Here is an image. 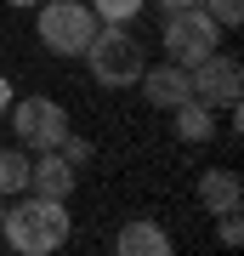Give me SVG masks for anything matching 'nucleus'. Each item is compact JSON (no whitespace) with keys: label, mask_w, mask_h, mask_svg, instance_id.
Instances as JSON below:
<instances>
[{"label":"nucleus","mask_w":244,"mask_h":256,"mask_svg":"<svg viewBox=\"0 0 244 256\" xmlns=\"http://www.w3.org/2000/svg\"><path fill=\"white\" fill-rule=\"evenodd\" d=\"M0 234H6V245L17 256H51V250L68 245L74 216H68L63 200H45V194H28L23 188V200L6 205V216H0Z\"/></svg>","instance_id":"obj_1"},{"label":"nucleus","mask_w":244,"mask_h":256,"mask_svg":"<svg viewBox=\"0 0 244 256\" xmlns=\"http://www.w3.org/2000/svg\"><path fill=\"white\" fill-rule=\"evenodd\" d=\"M34 28H40V46L51 57H85V46L97 40L102 18L91 12V0H40Z\"/></svg>","instance_id":"obj_2"},{"label":"nucleus","mask_w":244,"mask_h":256,"mask_svg":"<svg viewBox=\"0 0 244 256\" xmlns=\"http://www.w3.org/2000/svg\"><path fill=\"white\" fill-rule=\"evenodd\" d=\"M85 63H91V80H97V86H108V92H131V86L142 80L148 57H142V46L125 34V23H102L97 40L85 46Z\"/></svg>","instance_id":"obj_3"},{"label":"nucleus","mask_w":244,"mask_h":256,"mask_svg":"<svg viewBox=\"0 0 244 256\" xmlns=\"http://www.w3.org/2000/svg\"><path fill=\"white\" fill-rule=\"evenodd\" d=\"M222 46V23L210 18L205 6H182V12H165V57L182 68H193L199 57H210Z\"/></svg>","instance_id":"obj_4"},{"label":"nucleus","mask_w":244,"mask_h":256,"mask_svg":"<svg viewBox=\"0 0 244 256\" xmlns=\"http://www.w3.org/2000/svg\"><path fill=\"white\" fill-rule=\"evenodd\" d=\"M11 137H17L28 154H45V148H57L68 137V108L57 97H23V102H11Z\"/></svg>","instance_id":"obj_5"},{"label":"nucleus","mask_w":244,"mask_h":256,"mask_svg":"<svg viewBox=\"0 0 244 256\" xmlns=\"http://www.w3.org/2000/svg\"><path fill=\"white\" fill-rule=\"evenodd\" d=\"M188 80H193V97L205 102V108H239V92H244V68H239V57H227L222 46L199 57V63L188 68Z\"/></svg>","instance_id":"obj_6"},{"label":"nucleus","mask_w":244,"mask_h":256,"mask_svg":"<svg viewBox=\"0 0 244 256\" xmlns=\"http://www.w3.org/2000/svg\"><path fill=\"white\" fill-rule=\"evenodd\" d=\"M136 92H142L148 102H154L159 114H171L176 102H188V97H193V80H188V68H182V63H171V57H165V63L142 68V80H136Z\"/></svg>","instance_id":"obj_7"},{"label":"nucleus","mask_w":244,"mask_h":256,"mask_svg":"<svg viewBox=\"0 0 244 256\" xmlns=\"http://www.w3.org/2000/svg\"><path fill=\"white\" fill-rule=\"evenodd\" d=\"M74 165L57 154V148H45V154H34L28 160V194H45V200H68L74 194Z\"/></svg>","instance_id":"obj_8"},{"label":"nucleus","mask_w":244,"mask_h":256,"mask_svg":"<svg viewBox=\"0 0 244 256\" xmlns=\"http://www.w3.org/2000/svg\"><path fill=\"white\" fill-rule=\"evenodd\" d=\"M114 250L119 256H171V234H165L154 216H131V222H119Z\"/></svg>","instance_id":"obj_9"},{"label":"nucleus","mask_w":244,"mask_h":256,"mask_svg":"<svg viewBox=\"0 0 244 256\" xmlns=\"http://www.w3.org/2000/svg\"><path fill=\"white\" fill-rule=\"evenodd\" d=\"M199 205L210 216H222V210H239L244 205V182L233 171H199Z\"/></svg>","instance_id":"obj_10"},{"label":"nucleus","mask_w":244,"mask_h":256,"mask_svg":"<svg viewBox=\"0 0 244 256\" xmlns=\"http://www.w3.org/2000/svg\"><path fill=\"white\" fill-rule=\"evenodd\" d=\"M176 137L182 142H210L216 137V108H205L199 97H188V102H176Z\"/></svg>","instance_id":"obj_11"},{"label":"nucleus","mask_w":244,"mask_h":256,"mask_svg":"<svg viewBox=\"0 0 244 256\" xmlns=\"http://www.w3.org/2000/svg\"><path fill=\"white\" fill-rule=\"evenodd\" d=\"M28 188V148H0V194Z\"/></svg>","instance_id":"obj_12"},{"label":"nucleus","mask_w":244,"mask_h":256,"mask_svg":"<svg viewBox=\"0 0 244 256\" xmlns=\"http://www.w3.org/2000/svg\"><path fill=\"white\" fill-rule=\"evenodd\" d=\"M142 6H148V0H91V12H97L102 23H131Z\"/></svg>","instance_id":"obj_13"},{"label":"nucleus","mask_w":244,"mask_h":256,"mask_svg":"<svg viewBox=\"0 0 244 256\" xmlns=\"http://www.w3.org/2000/svg\"><path fill=\"white\" fill-rule=\"evenodd\" d=\"M199 6H205L222 28H239V23H244V0H199Z\"/></svg>","instance_id":"obj_14"},{"label":"nucleus","mask_w":244,"mask_h":256,"mask_svg":"<svg viewBox=\"0 0 244 256\" xmlns=\"http://www.w3.org/2000/svg\"><path fill=\"white\" fill-rule=\"evenodd\" d=\"M57 154H63V160L74 165V171H80V165L91 160V142H85V137H74V131H68V137H63V142H57Z\"/></svg>","instance_id":"obj_15"},{"label":"nucleus","mask_w":244,"mask_h":256,"mask_svg":"<svg viewBox=\"0 0 244 256\" xmlns=\"http://www.w3.org/2000/svg\"><path fill=\"white\" fill-rule=\"evenodd\" d=\"M216 234H222V245H227V250L239 245V239H244V222H239V210H222V228H216Z\"/></svg>","instance_id":"obj_16"},{"label":"nucleus","mask_w":244,"mask_h":256,"mask_svg":"<svg viewBox=\"0 0 244 256\" xmlns=\"http://www.w3.org/2000/svg\"><path fill=\"white\" fill-rule=\"evenodd\" d=\"M159 12H182V6H199V0H154Z\"/></svg>","instance_id":"obj_17"},{"label":"nucleus","mask_w":244,"mask_h":256,"mask_svg":"<svg viewBox=\"0 0 244 256\" xmlns=\"http://www.w3.org/2000/svg\"><path fill=\"white\" fill-rule=\"evenodd\" d=\"M11 108V80H0V114Z\"/></svg>","instance_id":"obj_18"},{"label":"nucleus","mask_w":244,"mask_h":256,"mask_svg":"<svg viewBox=\"0 0 244 256\" xmlns=\"http://www.w3.org/2000/svg\"><path fill=\"white\" fill-rule=\"evenodd\" d=\"M6 6H17V12H34V6H40V0H6Z\"/></svg>","instance_id":"obj_19"},{"label":"nucleus","mask_w":244,"mask_h":256,"mask_svg":"<svg viewBox=\"0 0 244 256\" xmlns=\"http://www.w3.org/2000/svg\"><path fill=\"white\" fill-rule=\"evenodd\" d=\"M0 216H6V205H0Z\"/></svg>","instance_id":"obj_20"}]
</instances>
